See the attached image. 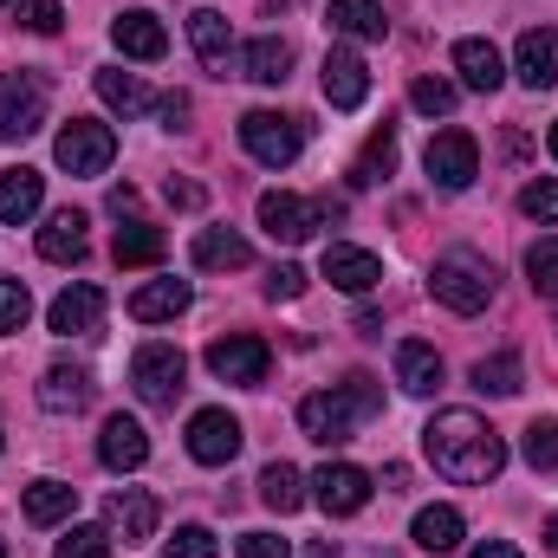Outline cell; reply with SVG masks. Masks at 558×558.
I'll return each mask as SVG.
<instances>
[{"instance_id": "cell-1", "label": "cell", "mask_w": 558, "mask_h": 558, "mask_svg": "<svg viewBox=\"0 0 558 558\" xmlns=\"http://www.w3.org/2000/svg\"><path fill=\"white\" fill-rule=\"evenodd\" d=\"M422 454H428L435 474L454 481V487H487V481L507 468V441L474 416V410H441V416L422 428Z\"/></svg>"}, {"instance_id": "cell-2", "label": "cell", "mask_w": 558, "mask_h": 558, "mask_svg": "<svg viewBox=\"0 0 558 558\" xmlns=\"http://www.w3.org/2000/svg\"><path fill=\"white\" fill-rule=\"evenodd\" d=\"M384 410V390H377V377H344V384H331V390H312L305 403H299V428H305V441H318V448H338V441H351V428L364 416H377Z\"/></svg>"}, {"instance_id": "cell-3", "label": "cell", "mask_w": 558, "mask_h": 558, "mask_svg": "<svg viewBox=\"0 0 558 558\" xmlns=\"http://www.w3.org/2000/svg\"><path fill=\"white\" fill-rule=\"evenodd\" d=\"M428 292H435L448 312L474 318V312H487V299H494V267H487L481 254H441V260L428 267Z\"/></svg>"}, {"instance_id": "cell-4", "label": "cell", "mask_w": 558, "mask_h": 558, "mask_svg": "<svg viewBox=\"0 0 558 558\" xmlns=\"http://www.w3.org/2000/svg\"><path fill=\"white\" fill-rule=\"evenodd\" d=\"M131 384L149 410H175V397L189 390V357L175 344H143L131 357Z\"/></svg>"}, {"instance_id": "cell-5", "label": "cell", "mask_w": 558, "mask_h": 558, "mask_svg": "<svg viewBox=\"0 0 558 558\" xmlns=\"http://www.w3.org/2000/svg\"><path fill=\"white\" fill-rule=\"evenodd\" d=\"M241 149H247L254 162H267V169H292L299 149H305V131H299V118L247 111V118H241Z\"/></svg>"}, {"instance_id": "cell-6", "label": "cell", "mask_w": 558, "mask_h": 558, "mask_svg": "<svg viewBox=\"0 0 558 558\" xmlns=\"http://www.w3.org/2000/svg\"><path fill=\"white\" fill-rule=\"evenodd\" d=\"M422 169H428L435 189L461 195V189H474V175H481V143L468 137V131H435L428 149H422Z\"/></svg>"}, {"instance_id": "cell-7", "label": "cell", "mask_w": 558, "mask_h": 558, "mask_svg": "<svg viewBox=\"0 0 558 558\" xmlns=\"http://www.w3.org/2000/svg\"><path fill=\"white\" fill-rule=\"evenodd\" d=\"M208 371H215L221 384H241V390H254V384H267V371H274V351H267V338L228 331V338H215V344H208Z\"/></svg>"}, {"instance_id": "cell-8", "label": "cell", "mask_w": 558, "mask_h": 558, "mask_svg": "<svg viewBox=\"0 0 558 558\" xmlns=\"http://www.w3.org/2000/svg\"><path fill=\"white\" fill-rule=\"evenodd\" d=\"M46 124V78L39 72H7L0 78V137L20 143Z\"/></svg>"}, {"instance_id": "cell-9", "label": "cell", "mask_w": 558, "mask_h": 558, "mask_svg": "<svg viewBox=\"0 0 558 558\" xmlns=\"http://www.w3.org/2000/svg\"><path fill=\"white\" fill-rule=\"evenodd\" d=\"M52 156H59V169H72V175H105L111 156H118V137H111V124L72 118V124L59 131V143H52Z\"/></svg>"}, {"instance_id": "cell-10", "label": "cell", "mask_w": 558, "mask_h": 558, "mask_svg": "<svg viewBox=\"0 0 558 558\" xmlns=\"http://www.w3.org/2000/svg\"><path fill=\"white\" fill-rule=\"evenodd\" d=\"M312 500H318L331 520H351V513L371 507V474L351 468V461H325V468L312 474Z\"/></svg>"}, {"instance_id": "cell-11", "label": "cell", "mask_w": 558, "mask_h": 558, "mask_svg": "<svg viewBox=\"0 0 558 558\" xmlns=\"http://www.w3.org/2000/svg\"><path fill=\"white\" fill-rule=\"evenodd\" d=\"M325 221V202H299L292 189H267L260 195V228L286 241V247H299V241H312V228Z\"/></svg>"}, {"instance_id": "cell-12", "label": "cell", "mask_w": 558, "mask_h": 558, "mask_svg": "<svg viewBox=\"0 0 558 558\" xmlns=\"http://www.w3.org/2000/svg\"><path fill=\"white\" fill-rule=\"evenodd\" d=\"M156 520H162V507H156V494H143V487H118V494L105 500V533L124 539V546L156 539Z\"/></svg>"}, {"instance_id": "cell-13", "label": "cell", "mask_w": 558, "mask_h": 558, "mask_svg": "<svg viewBox=\"0 0 558 558\" xmlns=\"http://www.w3.org/2000/svg\"><path fill=\"white\" fill-rule=\"evenodd\" d=\"M46 325H52L59 338H92V331L105 325V286H92V279H78V286H65V292L52 299V312H46Z\"/></svg>"}, {"instance_id": "cell-14", "label": "cell", "mask_w": 558, "mask_h": 558, "mask_svg": "<svg viewBox=\"0 0 558 558\" xmlns=\"http://www.w3.org/2000/svg\"><path fill=\"white\" fill-rule=\"evenodd\" d=\"M189 454L202 468H228L241 454V422L228 416V410H195L189 416Z\"/></svg>"}, {"instance_id": "cell-15", "label": "cell", "mask_w": 558, "mask_h": 558, "mask_svg": "<svg viewBox=\"0 0 558 558\" xmlns=\"http://www.w3.org/2000/svg\"><path fill=\"white\" fill-rule=\"evenodd\" d=\"M318 85H325L331 111H357V105L371 98V72H364V59H357L351 46H331V52H325V65H318Z\"/></svg>"}, {"instance_id": "cell-16", "label": "cell", "mask_w": 558, "mask_h": 558, "mask_svg": "<svg viewBox=\"0 0 558 558\" xmlns=\"http://www.w3.org/2000/svg\"><path fill=\"white\" fill-rule=\"evenodd\" d=\"M513 72L526 92H553L558 85V33L553 26H526L520 46H513Z\"/></svg>"}, {"instance_id": "cell-17", "label": "cell", "mask_w": 558, "mask_h": 558, "mask_svg": "<svg viewBox=\"0 0 558 558\" xmlns=\"http://www.w3.org/2000/svg\"><path fill=\"white\" fill-rule=\"evenodd\" d=\"M318 274L331 279L338 292H371V286L384 279V260H377L371 247H351V241H331V247H325V260H318Z\"/></svg>"}, {"instance_id": "cell-18", "label": "cell", "mask_w": 558, "mask_h": 558, "mask_svg": "<svg viewBox=\"0 0 558 558\" xmlns=\"http://www.w3.org/2000/svg\"><path fill=\"white\" fill-rule=\"evenodd\" d=\"M98 461L111 468V474H137L143 461H149V435H143L137 416H111L98 428Z\"/></svg>"}, {"instance_id": "cell-19", "label": "cell", "mask_w": 558, "mask_h": 558, "mask_svg": "<svg viewBox=\"0 0 558 558\" xmlns=\"http://www.w3.org/2000/svg\"><path fill=\"white\" fill-rule=\"evenodd\" d=\"M85 403H92V371L52 364V371L39 377V410H46V416H78Z\"/></svg>"}, {"instance_id": "cell-20", "label": "cell", "mask_w": 558, "mask_h": 558, "mask_svg": "<svg viewBox=\"0 0 558 558\" xmlns=\"http://www.w3.org/2000/svg\"><path fill=\"white\" fill-rule=\"evenodd\" d=\"M454 72H461V85H468V92H500L507 59H500V46H494V39H454Z\"/></svg>"}, {"instance_id": "cell-21", "label": "cell", "mask_w": 558, "mask_h": 558, "mask_svg": "<svg viewBox=\"0 0 558 558\" xmlns=\"http://www.w3.org/2000/svg\"><path fill=\"white\" fill-rule=\"evenodd\" d=\"M39 202H46V175L39 169H0V221L7 228H20V221H33L39 215Z\"/></svg>"}, {"instance_id": "cell-22", "label": "cell", "mask_w": 558, "mask_h": 558, "mask_svg": "<svg viewBox=\"0 0 558 558\" xmlns=\"http://www.w3.org/2000/svg\"><path fill=\"white\" fill-rule=\"evenodd\" d=\"M111 39H118V52H124V59H162V52H169L162 20H156V13H143V7H131V13H118V20H111Z\"/></svg>"}, {"instance_id": "cell-23", "label": "cell", "mask_w": 558, "mask_h": 558, "mask_svg": "<svg viewBox=\"0 0 558 558\" xmlns=\"http://www.w3.org/2000/svg\"><path fill=\"white\" fill-rule=\"evenodd\" d=\"M39 254H46L52 267H78V260H85V215H78V208L46 215V228H39Z\"/></svg>"}, {"instance_id": "cell-24", "label": "cell", "mask_w": 558, "mask_h": 558, "mask_svg": "<svg viewBox=\"0 0 558 558\" xmlns=\"http://www.w3.org/2000/svg\"><path fill=\"white\" fill-rule=\"evenodd\" d=\"M189 279H149V286H137L131 292V318L137 325H162V318H182L189 312Z\"/></svg>"}, {"instance_id": "cell-25", "label": "cell", "mask_w": 558, "mask_h": 558, "mask_svg": "<svg viewBox=\"0 0 558 558\" xmlns=\"http://www.w3.org/2000/svg\"><path fill=\"white\" fill-rule=\"evenodd\" d=\"M247 260H254L247 234H234V228H202V234H195V267H208V274H241Z\"/></svg>"}, {"instance_id": "cell-26", "label": "cell", "mask_w": 558, "mask_h": 558, "mask_svg": "<svg viewBox=\"0 0 558 558\" xmlns=\"http://www.w3.org/2000/svg\"><path fill=\"white\" fill-rule=\"evenodd\" d=\"M397 384H403L410 397H435V390H441V357H435V344H422V338H403V344H397Z\"/></svg>"}, {"instance_id": "cell-27", "label": "cell", "mask_w": 558, "mask_h": 558, "mask_svg": "<svg viewBox=\"0 0 558 558\" xmlns=\"http://www.w3.org/2000/svg\"><path fill=\"white\" fill-rule=\"evenodd\" d=\"M189 39H195V52H202V65L228 78V65H234V33H228V20H221L215 7H202V13L189 20Z\"/></svg>"}, {"instance_id": "cell-28", "label": "cell", "mask_w": 558, "mask_h": 558, "mask_svg": "<svg viewBox=\"0 0 558 558\" xmlns=\"http://www.w3.org/2000/svg\"><path fill=\"white\" fill-rule=\"evenodd\" d=\"M331 33H344V39H384L390 33V13H384V0H331Z\"/></svg>"}, {"instance_id": "cell-29", "label": "cell", "mask_w": 558, "mask_h": 558, "mask_svg": "<svg viewBox=\"0 0 558 558\" xmlns=\"http://www.w3.org/2000/svg\"><path fill=\"white\" fill-rule=\"evenodd\" d=\"M241 78H254V85H286V65H292V46L267 33V39H254V46H241Z\"/></svg>"}, {"instance_id": "cell-30", "label": "cell", "mask_w": 558, "mask_h": 558, "mask_svg": "<svg viewBox=\"0 0 558 558\" xmlns=\"http://www.w3.org/2000/svg\"><path fill=\"white\" fill-rule=\"evenodd\" d=\"M72 507H78V487H65V481H33L26 487V520L33 526H59V520H72Z\"/></svg>"}, {"instance_id": "cell-31", "label": "cell", "mask_w": 558, "mask_h": 558, "mask_svg": "<svg viewBox=\"0 0 558 558\" xmlns=\"http://www.w3.org/2000/svg\"><path fill=\"white\" fill-rule=\"evenodd\" d=\"M162 228H149V221H124L118 228V241H111V254H118V267H156L162 260Z\"/></svg>"}, {"instance_id": "cell-32", "label": "cell", "mask_w": 558, "mask_h": 558, "mask_svg": "<svg viewBox=\"0 0 558 558\" xmlns=\"http://www.w3.org/2000/svg\"><path fill=\"white\" fill-rule=\"evenodd\" d=\"M410 533H416V546H422V553H454L468 526H461V513H454V507H422Z\"/></svg>"}, {"instance_id": "cell-33", "label": "cell", "mask_w": 558, "mask_h": 558, "mask_svg": "<svg viewBox=\"0 0 558 558\" xmlns=\"http://www.w3.org/2000/svg\"><path fill=\"white\" fill-rule=\"evenodd\" d=\"M260 500H267L274 513H299V507H305V474H299L292 461H274V468L260 474Z\"/></svg>"}, {"instance_id": "cell-34", "label": "cell", "mask_w": 558, "mask_h": 558, "mask_svg": "<svg viewBox=\"0 0 558 558\" xmlns=\"http://www.w3.org/2000/svg\"><path fill=\"white\" fill-rule=\"evenodd\" d=\"M98 98H105L118 118H137V111H149V92H143V78L118 72V65H105V72H98Z\"/></svg>"}, {"instance_id": "cell-35", "label": "cell", "mask_w": 558, "mask_h": 558, "mask_svg": "<svg viewBox=\"0 0 558 558\" xmlns=\"http://www.w3.org/2000/svg\"><path fill=\"white\" fill-rule=\"evenodd\" d=\"M474 390H481V397H513V390H520V357H513V351L481 357V364H474Z\"/></svg>"}, {"instance_id": "cell-36", "label": "cell", "mask_w": 558, "mask_h": 558, "mask_svg": "<svg viewBox=\"0 0 558 558\" xmlns=\"http://www.w3.org/2000/svg\"><path fill=\"white\" fill-rule=\"evenodd\" d=\"M520 454L539 468V474H558V422H526V435H520Z\"/></svg>"}, {"instance_id": "cell-37", "label": "cell", "mask_w": 558, "mask_h": 558, "mask_svg": "<svg viewBox=\"0 0 558 558\" xmlns=\"http://www.w3.org/2000/svg\"><path fill=\"white\" fill-rule=\"evenodd\" d=\"M526 279H533V292H539V299H558V234L526 247Z\"/></svg>"}, {"instance_id": "cell-38", "label": "cell", "mask_w": 558, "mask_h": 558, "mask_svg": "<svg viewBox=\"0 0 558 558\" xmlns=\"http://www.w3.org/2000/svg\"><path fill=\"white\" fill-rule=\"evenodd\" d=\"M390 169H397V137H390V131H377V137L364 143V156H357V169H351V175H357V182H384Z\"/></svg>"}, {"instance_id": "cell-39", "label": "cell", "mask_w": 558, "mask_h": 558, "mask_svg": "<svg viewBox=\"0 0 558 558\" xmlns=\"http://www.w3.org/2000/svg\"><path fill=\"white\" fill-rule=\"evenodd\" d=\"M26 318H33L26 279H0V331H26Z\"/></svg>"}, {"instance_id": "cell-40", "label": "cell", "mask_w": 558, "mask_h": 558, "mask_svg": "<svg viewBox=\"0 0 558 558\" xmlns=\"http://www.w3.org/2000/svg\"><path fill=\"white\" fill-rule=\"evenodd\" d=\"M52 558H111V533L105 526H72Z\"/></svg>"}, {"instance_id": "cell-41", "label": "cell", "mask_w": 558, "mask_h": 558, "mask_svg": "<svg viewBox=\"0 0 558 558\" xmlns=\"http://www.w3.org/2000/svg\"><path fill=\"white\" fill-rule=\"evenodd\" d=\"M410 105H416L422 118H448L454 111V85L448 78H416L410 85Z\"/></svg>"}, {"instance_id": "cell-42", "label": "cell", "mask_w": 558, "mask_h": 558, "mask_svg": "<svg viewBox=\"0 0 558 558\" xmlns=\"http://www.w3.org/2000/svg\"><path fill=\"white\" fill-rule=\"evenodd\" d=\"M162 558H221V546H215L208 526H175V539L162 546Z\"/></svg>"}, {"instance_id": "cell-43", "label": "cell", "mask_w": 558, "mask_h": 558, "mask_svg": "<svg viewBox=\"0 0 558 558\" xmlns=\"http://www.w3.org/2000/svg\"><path fill=\"white\" fill-rule=\"evenodd\" d=\"M20 26L26 33H59L65 26V7L59 0H20Z\"/></svg>"}, {"instance_id": "cell-44", "label": "cell", "mask_w": 558, "mask_h": 558, "mask_svg": "<svg viewBox=\"0 0 558 558\" xmlns=\"http://www.w3.org/2000/svg\"><path fill=\"white\" fill-rule=\"evenodd\" d=\"M520 208H526L533 221H558V182H526V189H520Z\"/></svg>"}, {"instance_id": "cell-45", "label": "cell", "mask_w": 558, "mask_h": 558, "mask_svg": "<svg viewBox=\"0 0 558 558\" xmlns=\"http://www.w3.org/2000/svg\"><path fill=\"white\" fill-rule=\"evenodd\" d=\"M234 558H292V553H286V539H274V533H241V553Z\"/></svg>"}, {"instance_id": "cell-46", "label": "cell", "mask_w": 558, "mask_h": 558, "mask_svg": "<svg viewBox=\"0 0 558 558\" xmlns=\"http://www.w3.org/2000/svg\"><path fill=\"white\" fill-rule=\"evenodd\" d=\"M305 292V267H274L267 279V299H299Z\"/></svg>"}, {"instance_id": "cell-47", "label": "cell", "mask_w": 558, "mask_h": 558, "mask_svg": "<svg viewBox=\"0 0 558 558\" xmlns=\"http://www.w3.org/2000/svg\"><path fill=\"white\" fill-rule=\"evenodd\" d=\"M156 118H162V131H182V124H189V98H182V92L156 98Z\"/></svg>"}, {"instance_id": "cell-48", "label": "cell", "mask_w": 558, "mask_h": 558, "mask_svg": "<svg viewBox=\"0 0 558 558\" xmlns=\"http://www.w3.org/2000/svg\"><path fill=\"white\" fill-rule=\"evenodd\" d=\"M162 195H169L175 208H202V202H208V189H202V182H175V175L162 182Z\"/></svg>"}, {"instance_id": "cell-49", "label": "cell", "mask_w": 558, "mask_h": 558, "mask_svg": "<svg viewBox=\"0 0 558 558\" xmlns=\"http://www.w3.org/2000/svg\"><path fill=\"white\" fill-rule=\"evenodd\" d=\"M468 558H520V546H507V539H481Z\"/></svg>"}, {"instance_id": "cell-50", "label": "cell", "mask_w": 558, "mask_h": 558, "mask_svg": "<svg viewBox=\"0 0 558 558\" xmlns=\"http://www.w3.org/2000/svg\"><path fill=\"white\" fill-rule=\"evenodd\" d=\"M546 546L558 553V520H546Z\"/></svg>"}, {"instance_id": "cell-51", "label": "cell", "mask_w": 558, "mask_h": 558, "mask_svg": "<svg viewBox=\"0 0 558 558\" xmlns=\"http://www.w3.org/2000/svg\"><path fill=\"white\" fill-rule=\"evenodd\" d=\"M546 149H553V156H558V118H553V131H546Z\"/></svg>"}, {"instance_id": "cell-52", "label": "cell", "mask_w": 558, "mask_h": 558, "mask_svg": "<svg viewBox=\"0 0 558 558\" xmlns=\"http://www.w3.org/2000/svg\"><path fill=\"white\" fill-rule=\"evenodd\" d=\"M0 558H7V546H0Z\"/></svg>"}, {"instance_id": "cell-53", "label": "cell", "mask_w": 558, "mask_h": 558, "mask_svg": "<svg viewBox=\"0 0 558 558\" xmlns=\"http://www.w3.org/2000/svg\"><path fill=\"white\" fill-rule=\"evenodd\" d=\"M0 448H7V441H0Z\"/></svg>"}, {"instance_id": "cell-54", "label": "cell", "mask_w": 558, "mask_h": 558, "mask_svg": "<svg viewBox=\"0 0 558 558\" xmlns=\"http://www.w3.org/2000/svg\"><path fill=\"white\" fill-rule=\"evenodd\" d=\"M0 7H7V0H0Z\"/></svg>"}]
</instances>
